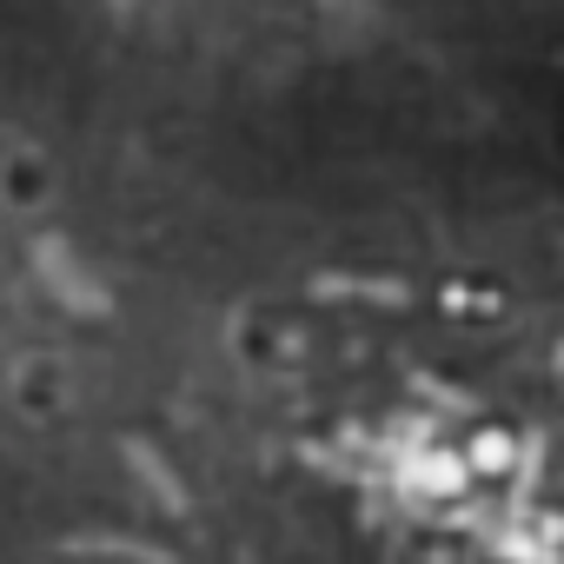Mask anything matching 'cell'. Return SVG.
Listing matches in <instances>:
<instances>
[{"label": "cell", "mask_w": 564, "mask_h": 564, "mask_svg": "<svg viewBox=\"0 0 564 564\" xmlns=\"http://www.w3.org/2000/svg\"><path fill=\"white\" fill-rule=\"evenodd\" d=\"M471 465H478V471H498V465H511V438H505V432H485V438L471 445Z\"/></svg>", "instance_id": "1"}]
</instances>
